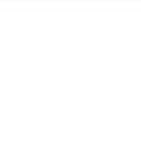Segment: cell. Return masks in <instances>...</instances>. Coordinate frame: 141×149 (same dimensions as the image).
I'll use <instances>...</instances> for the list:
<instances>
[]
</instances>
